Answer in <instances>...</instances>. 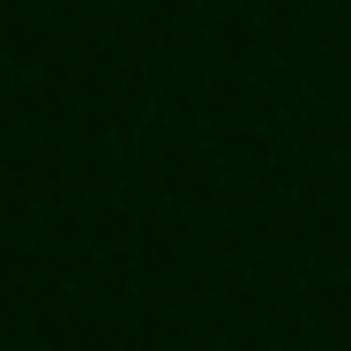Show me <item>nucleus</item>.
Wrapping results in <instances>:
<instances>
[]
</instances>
